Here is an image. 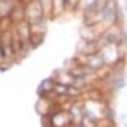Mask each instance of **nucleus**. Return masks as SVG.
<instances>
[{
  "label": "nucleus",
  "mask_w": 127,
  "mask_h": 127,
  "mask_svg": "<svg viewBox=\"0 0 127 127\" xmlns=\"http://www.w3.org/2000/svg\"><path fill=\"white\" fill-rule=\"evenodd\" d=\"M122 41H124V32H122V29L115 24V26H110L108 29L103 31V34H102V37L98 39V42H100V48H103V46H108V44L120 46Z\"/></svg>",
  "instance_id": "1"
},
{
  "label": "nucleus",
  "mask_w": 127,
  "mask_h": 127,
  "mask_svg": "<svg viewBox=\"0 0 127 127\" xmlns=\"http://www.w3.org/2000/svg\"><path fill=\"white\" fill-rule=\"evenodd\" d=\"M26 20L29 24H37L44 19V10H42V5H41L39 0H31L26 3Z\"/></svg>",
  "instance_id": "2"
},
{
  "label": "nucleus",
  "mask_w": 127,
  "mask_h": 127,
  "mask_svg": "<svg viewBox=\"0 0 127 127\" xmlns=\"http://www.w3.org/2000/svg\"><path fill=\"white\" fill-rule=\"evenodd\" d=\"M117 7H115V2H112V0H108L107 7L103 10V14H102V24H103V27L108 29L110 26H115V22H117Z\"/></svg>",
  "instance_id": "3"
},
{
  "label": "nucleus",
  "mask_w": 127,
  "mask_h": 127,
  "mask_svg": "<svg viewBox=\"0 0 127 127\" xmlns=\"http://www.w3.org/2000/svg\"><path fill=\"white\" fill-rule=\"evenodd\" d=\"M103 24L100 22V24H93V26H83V29H81V39L85 41H98L102 37V34H103Z\"/></svg>",
  "instance_id": "4"
},
{
  "label": "nucleus",
  "mask_w": 127,
  "mask_h": 127,
  "mask_svg": "<svg viewBox=\"0 0 127 127\" xmlns=\"http://www.w3.org/2000/svg\"><path fill=\"white\" fill-rule=\"evenodd\" d=\"M119 46H114V44H108V46H103V48H100V56L103 59V63L105 64H115L120 58V54H119Z\"/></svg>",
  "instance_id": "5"
},
{
  "label": "nucleus",
  "mask_w": 127,
  "mask_h": 127,
  "mask_svg": "<svg viewBox=\"0 0 127 127\" xmlns=\"http://www.w3.org/2000/svg\"><path fill=\"white\" fill-rule=\"evenodd\" d=\"M100 53V42L98 41H85L81 39L78 44V54H83V56H93Z\"/></svg>",
  "instance_id": "6"
},
{
  "label": "nucleus",
  "mask_w": 127,
  "mask_h": 127,
  "mask_svg": "<svg viewBox=\"0 0 127 127\" xmlns=\"http://www.w3.org/2000/svg\"><path fill=\"white\" fill-rule=\"evenodd\" d=\"M105 63H103V59H102V56L100 54H93V56H88V63H87V66L90 71H100V68L103 66Z\"/></svg>",
  "instance_id": "7"
},
{
  "label": "nucleus",
  "mask_w": 127,
  "mask_h": 127,
  "mask_svg": "<svg viewBox=\"0 0 127 127\" xmlns=\"http://www.w3.org/2000/svg\"><path fill=\"white\" fill-rule=\"evenodd\" d=\"M14 5H15V2H12V0H0V19L10 17Z\"/></svg>",
  "instance_id": "8"
},
{
  "label": "nucleus",
  "mask_w": 127,
  "mask_h": 127,
  "mask_svg": "<svg viewBox=\"0 0 127 127\" xmlns=\"http://www.w3.org/2000/svg\"><path fill=\"white\" fill-rule=\"evenodd\" d=\"M66 9V0H53V17L63 14Z\"/></svg>",
  "instance_id": "9"
},
{
  "label": "nucleus",
  "mask_w": 127,
  "mask_h": 127,
  "mask_svg": "<svg viewBox=\"0 0 127 127\" xmlns=\"http://www.w3.org/2000/svg\"><path fill=\"white\" fill-rule=\"evenodd\" d=\"M42 10H44V17H53V0H39Z\"/></svg>",
  "instance_id": "10"
},
{
  "label": "nucleus",
  "mask_w": 127,
  "mask_h": 127,
  "mask_svg": "<svg viewBox=\"0 0 127 127\" xmlns=\"http://www.w3.org/2000/svg\"><path fill=\"white\" fill-rule=\"evenodd\" d=\"M54 80L53 78H49V80H46V81H42V85H41V93L42 92H46V93H51L53 90H54Z\"/></svg>",
  "instance_id": "11"
},
{
  "label": "nucleus",
  "mask_w": 127,
  "mask_h": 127,
  "mask_svg": "<svg viewBox=\"0 0 127 127\" xmlns=\"http://www.w3.org/2000/svg\"><path fill=\"white\" fill-rule=\"evenodd\" d=\"M95 2H97V0H80L78 2V9H81L83 12H87V10H90L93 5H95Z\"/></svg>",
  "instance_id": "12"
},
{
  "label": "nucleus",
  "mask_w": 127,
  "mask_h": 127,
  "mask_svg": "<svg viewBox=\"0 0 127 127\" xmlns=\"http://www.w3.org/2000/svg\"><path fill=\"white\" fill-rule=\"evenodd\" d=\"M78 2L80 0H66V9L68 10H75L78 7Z\"/></svg>",
  "instance_id": "13"
},
{
  "label": "nucleus",
  "mask_w": 127,
  "mask_h": 127,
  "mask_svg": "<svg viewBox=\"0 0 127 127\" xmlns=\"http://www.w3.org/2000/svg\"><path fill=\"white\" fill-rule=\"evenodd\" d=\"M3 59H7V58H5V53H3V49H2V44H0V63H2Z\"/></svg>",
  "instance_id": "14"
}]
</instances>
